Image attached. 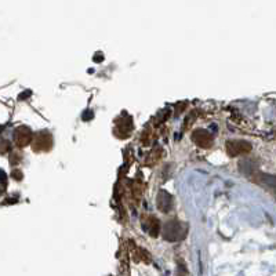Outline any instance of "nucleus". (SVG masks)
<instances>
[{
  "label": "nucleus",
  "mask_w": 276,
  "mask_h": 276,
  "mask_svg": "<svg viewBox=\"0 0 276 276\" xmlns=\"http://www.w3.org/2000/svg\"><path fill=\"white\" fill-rule=\"evenodd\" d=\"M194 141H195L199 147H210V144H211V135H210L207 131L205 130H199V131H196L194 134Z\"/></svg>",
  "instance_id": "7ed1b4c3"
},
{
  "label": "nucleus",
  "mask_w": 276,
  "mask_h": 276,
  "mask_svg": "<svg viewBox=\"0 0 276 276\" xmlns=\"http://www.w3.org/2000/svg\"><path fill=\"white\" fill-rule=\"evenodd\" d=\"M50 137V134L43 131V133H39L36 135L34 141V151H46L47 148H46V144H47V138Z\"/></svg>",
  "instance_id": "39448f33"
},
{
  "label": "nucleus",
  "mask_w": 276,
  "mask_h": 276,
  "mask_svg": "<svg viewBox=\"0 0 276 276\" xmlns=\"http://www.w3.org/2000/svg\"><path fill=\"white\" fill-rule=\"evenodd\" d=\"M164 238L169 240H176L178 239V233H180V224L177 221H172L164 227Z\"/></svg>",
  "instance_id": "20e7f679"
},
{
  "label": "nucleus",
  "mask_w": 276,
  "mask_h": 276,
  "mask_svg": "<svg viewBox=\"0 0 276 276\" xmlns=\"http://www.w3.org/2000/svg\"><path fill=\"white\" fill-rule=\"evenodd\" d=\"M31 141V130L26 127H19L15 131V143L18 144V147H25Z\"/></svg>",
  "instance_id": "f03ea898"
},
{
  "label": "nucleus",
  "mask_w": 276,
  "mask_h": 276,
  "mask_svg": "<svg viewBox=\"0 0 276 276\" xmlns=\"http://www.w3.org/2000/svg\"><path fill=\"white\" fill-rule=\"evenodd\" d=\"M249 151H250V144L244 143V141H231V143H228V152L232 156L249 152Z\"/></svg>",
  "instance_id": "f257e3e1"
}]
</instances>
